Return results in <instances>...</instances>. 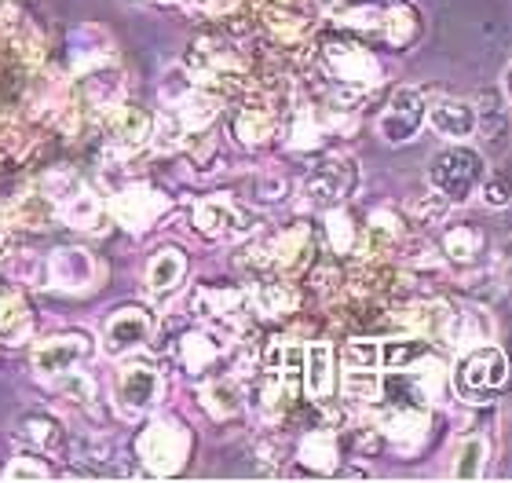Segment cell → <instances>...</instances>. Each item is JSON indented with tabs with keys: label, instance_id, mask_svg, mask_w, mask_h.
Segmentation results:
<instances>
[{
	"label": "cell",
	"instance_id": "6da1fadb",
	"mask_svg": "<svg viewBox=\"0 0 512 483\" xmlns=\"http://www.w3.org/2000/svg\"><path fill=\"white\" fill-rule=\"evenodd\" d=\"M483 176H487V158L465 143H450L428 158V187L443 194L450 205L476 198Z\"/></svg>",
	"mask_w": 512,
	"mask_h": 483
},
{
	"label": "cell",
	"instance_id": "7a4b0ae2",
	"mask_svg": "<svg viewBox=\"0 0 512 483\" xmlns=\"http://www.w3.org/2000/svg\"><path fill=\"white\" fill-rule=\"evenodd\" d=\"M322 70L333 77L337 99H363L381 85V63L359 41H326L322 44Z\"/></svg>",
	"mask_w": 512,
	"mask_h": 483
},
{
	"label": "cell",
	"instance_id": "3957f363",
	"mask_svg": "<svg viewBox=\"0 0 512 483\" xmlns=\"http://www.w3.org/2000/svg\"><path fill=\"white\" fill-rule=\"evenodd\" d=\"M509 385V355L498 344H476L461 352V363L454 370V388L469 403H491L502 388Z\"/></svg>",
	"mask_w": 512,
	"mask_h": 483
},
{
	"label": "cell",
	"instance_id": "277c9868",
	"mask_svg": "<svg viewBox=\"0 0 512 483\" xmlns=\"http://www.w3.org/2000/svg\"><path fill=\"white\" fill-rule=\"evenodd\" d=\"M136 451L154 476H172L187 465V454H191V432L183 429L180 421L161 418L143 429Z\"/></svg>",
	"mask_w": 512,
	"mask_h": 483
},
{
	"label": "cell",
	"instance_id": "5b68a950",
	"mask_svg": "<svg viewBox=\"0 0 512 483\" xmlns=\"http://www.w3.org/2000/svg\"><path fill=\"white\" fill-rule=\"evenodd\" d=\"M425 118H428L425 92L414 85H403V88H395L392 99H388V107L381 110L377 136H381L388 147H403V143L417 140V132L425 129Z\"/></svg>",
	"mask_w": 512,
	"mask_h": 483
},
{
	"label": "cell",
	"instance_id": "8992f818",
	"mask_svg": "<svg viewBox=\"0 0 512 483\" xmlns=\"http://www.w3.org/2000/svg\"><path fill=\"white\" fill-rule=\"evenodd\" d=\"M355 187H359V165H355V158H348V154H330V158L319 161V165L308 172L304 198H308V205L330 209V205H341L344 198H352Z\"/></svg>",
	"mask_w": 512,
	"mask_h": 483
},
{
	"label": "cell",
	"instance_id": "52a82bcc",
	"mask_svg": "<svg viewBox=\"0 0 512 483\" xmlns=\"http://www.w3.org/2000/svg\"><path fill=\"white\" fill-rule=\"evenodd\" d=\"M88 355H92V337H88V333H81V330L55 333V337H48V341H41L33 348V370L48 377L74 374Z\"/></svg>",
	"mask_w": 512,
	"mask_h": 483
},
{
	"label": "cell",
	"instance_id": "ba28073f",
	"mask_svg": "<svg viewBox=\"0 0 512 483\" xmlns=\"http://www.w3.org/2000/svg\"><path fill=\"white\" fill-rule=\"evenodd\" d=\"M194 231L220 242V238H238L246 235V231H253V220H249V213L242 205H235L224 194H213V198L194 205Z\"/></svg>",
	"mask_w": 512,
	"mask_h": 483
},
{
	"label": "cell",
	"instance_id": "9c48e42d",
	"mask_svg": "<svg viewBox=\"0 0 512 483\" xmlns=\"http://www.w3.org/2000/svg\"><path fill=\"white\" fill-rule=\"evenodd\" d=\"M161 381L158 366L154 363H128L118 374V403L125 414H143V410L158 407L161 399Z\"/></svg>",
	"mask_w": 512,
	"mask_h": 483
},
{
	"label": "cell",
	"instance_id": "30bf717a",
	"mask_svg": "<svg viewBox=\"0 0 512 483\" xmlns=\"http://www.w3.org/2000/svg\"><path fill=\"white\" fill-rule=\"evenodd\" d=\"M191 308L198 319L213 322V326H238V319L249 308V297L238 286H198Z\"/></svg>",
	"mask_w": 512,
	"mask_h": 483
},
{
	"label": "cell",
	"instance_id": "8fae6325",
	"mask_svg": "<svg viewBox=\"0 0 512 483\" xmlns=\"http://www.w3.org/2000/svg\"><path fill=\"white\" fill-rule=\"evenodd\" d=\"M154 333V315L143 312V308H121L107 319V330H103V348L110 355H125L139 344L150 341Z\"/></svg>",
	"mask_w": 512,
	"mask_h": 483
},
{
	"label": "cell",
	"instance_id": "7c38bea8",
	"mask_svg": "<svg viewBox=\"0 0 512 483\" xmlns=\"http://www.w3.org/2000/svg\"><path fill=\"white\" fill-rule=\"evenodd\" d=\"M476 107V132L483 136V143H487V151L491 154H502L505 147H509V103H505L502 88H487V92H480V99L472 103Z\"/></svg>",
	"mask_w": 512,
	"mask_h": 483
},
{
	"label": "cell",
	"instance_id": "4fadbf2b",
	"mask_svg": "<svg viewBox=\"0 0 512 483\" xmlns=\"http://www.w3.org/2000/svg\"><path fill=\"white\" fill-rule=\"evenodd\" d=\"M428 125L436 129V136L450 143H465L476 132V107H472L469 99H458V96H443L436 103H428Z\"/></svg>",
	"mask_w": 512,
	"mask_h": 483
},
{
	"label": "cell",
	"instance_id": "5bb4252c",
	"mask_svg": "<svg viewBox=\"0 0 512 483\" xmlns=\"http://www.w3.org/2000/svg\"><path fill=\"white\" fill-rule=\"evenodd\" d=\"M304 392H308L315 403H326L337 392V355H333V344L315 341L304 348Z\"/></svg>",
	"mask_w": 512,
	"mask_h": 483
},
{
	"label": "cell",
	"instance_id": "9a60e30c",
	"mask_svg": "<svg viewBox=\"0 0 512 483\" xmlns=\"http://www.w3.org/2000/svg\"><path fill=\"white\" fill-rule=\"evenodd\" d=\"M48 279L59 290L81 293L96 282V260L88 257L85 249H74V246L55 249L52 260H48Z\"/></svg>",
	"mask_w": 512,
	"mask_h": 483
},
{
	"label": "cell",
	"instance_id": "2e32d148",
	"mask_svg": "<svg viewBox=\"0 0 512 483\" xmlns=\"http://www.w3.org/2000/svg\"><path fill=\"white\" fill-rule=\"evenodd\" d=\"M154 136V118L139 107H110L107 114V143L118 151H139Z\"/></svg>",
	"mask_w": 512,
	"mask_h": 483
},
{
	"label": "cell",
	"instance_id": "e0dca14e",
	"mask_svg": "<svg viewBox=\"0 0 512 483\" xmlns=\"http://www.w3.org/2000/svg\"><path fill=\"white\" fill-rule=\"evenodd\" d=\"M165 209H169V198H165L161 191H154V187H143V183L128 187L118 202H114V213H118L121 224H128L132 231L150 227Z\"/></svg>",
	"mask_w": 512,
	"mask_h": 483
},
{
	"label": "cell",
	"instance_id": "ac0fdd59",
	"mask_svg": "<svg viewBox=\"0 0 512 483\" xmlns=\"http://www.w3.org/2000/svg\"><path fill=\"white\" fill-rule=\"evenodd\" d=\"M191 70L202 74L205 81H231L242 74V59L231 44L220 41H198L191 52Z\"/></svg>",
	"mask_w": 512,
	"mask_h": 483
},
{
	"label": "cell",
	"instance_id": "d6986e66",
	"mask_svg": "<svg viewBox=\"0 0 512 483\" xmlns=\"http://www.w3.org/2000/svg\"><path fill=\"white\" fill-rule=\"evenodd\" d=\"M224 337L216 330H191L180 337V363L187 374H205V370H213L220 363V355H224Z\"/></svg>",
	"mask_w": 512,
	"mask_h": 483
},
{
	"label": "cell",
	"instance_id": "ffe728a7",
	"mask_svg": "<svg viewBox=\"0 0 512 483\" xmlns=\"http://www.w3.org/2000/svg\"><path fill=\"white\" fill-rule=\"evenodd\" d=\"M454 312H458V308H450L447 301H421V304H414V308H406L403 319L417 337L447 344L450 326H454Z\"/></svg>",
	"mask_w": 512,
	"mask_h": 483
},
{
	"label": "cell",
	"instance_id": "44dd1931",
	"mask_svg": "<svg viewBox=\"0 0 512 483\" xmlns=\"http://www.w3.org/2000/svg\"><path fill=\"white\" fill-rule=\"evenodd\" d=\"M381 432L392 443L414 447V443H421L428 436V414L421 407H414V403H395L381 418Z\"/></svg>",
	"mask_w": 512,
	"mask_h": 483
},
{
	"label": "cell",
	"instance_id": "7402d4cb",
	"mask_svg": "<svg viewBox=\"0 0 512 483\" xmlns=\"http://www.w3.org/2000/svg\"><path fill=\"white\" fill-rule=\"evenodd\" d=\"M183 279H187V257H183V249L176 246H165L158 249L147 264V290L154 297H165V293L180 290Z\"/></svg>",
	"mask_w": 512,
	"mask_h": 483
},
{
	"label": "cell",
	"instance_id": "603a6c76",
	"mask_svg": "<svg viewBox=\"0 0 512 483\" xmlns=\"http://www.w3.org/2000/svg\"><path fill=\"white\" fill-rule=\"evenodd\" d=\"M300 465H308L311 473H333L337 469V458H341V443L330 429H311L304 432V440L297 447Z\"/></svg>",
	"mask_w": 512,
	"mask_h": 483
},
{
	"label": "cell",
	"instance_id": "cb8c5ba5",
	"mask_svg": "<svg viewBox=\"0 0 512 483\" xmlns=\"http://www.w3.org/2000/svg\"><path fill=\"white\" fill-rule=\"evenodd\" d=\"M377 37L388 41L392 48H406L421 37V15L410 4H392V8L381 11V22H377Z\"/></svg>",
	"mask_w": 512,
	"mask_h": 483
},
{
	"label": "cell",
	"instance_id": "d4e9b609",
	"mask_svg": "<svg viewBox=\"0 0 512 483\" xmlns=\"http://www.w3.org/2000/svg\"><path fill=\"white\" fill-rule=\"evenodd\" d=\"M399 238H403V224H399V216L392 209H377L370 216V224L363 227V235H359V249H363V257H381L388 249L399 246Z\"/></svg>",
	"mask_w": 512,
	"mask_h": 483
},
{
	"label": "cell",
	"instance_id": "484cf974",
	"mask_svg": "<svg viewBox=\"0 0 512 483\" xmlns=\"http://www.w3.org/2000/svg\"><path fill=\"white\" fill-rule=\"evenodd\" d=\"M494 341V319L483 308H465V312H454V326H450L447 344H454L458 352H469L476 344Z\"/></svg>",
	"mask_w": 512,
	"mask_h": 483
},
{
	"label": "cell",
	"instance_id": "4316f807",
	"mask_svg": "<svg viewBox=\"0 0 512 483\" xmlns=\"http://www.w3.org/2000/svg\"><path fill=\"white\" fill-rule=\"evenodd\" d=\"M202 410L216 421H231L242 410V388L235 377H213L202 385Z\"/></svg>",
	"mask_w": 512,
	"mask_h": 483
},
{
	"label": "cell",
	"instance_id": "83f0119b",
	"mask_svg": "<svg viewBox=\"0 0 512 483\" xmlns=\"http://www.w3.org/2000/svg\"><path fill=\"white\" fill-rule=\"evenodd\" d=\"M235 140L246 143V147H260V143H267L271 136H275L278 121H275V110L264 107V103H249V107H242L235 114Z\"/></svg>",
	"mask_w": 512,
	"mask_h": 483
},
{
	"label": "cell",
	"instance_id": "f1b7e54d",
	"mask_svg": "<svg viewBox=\"0 0 512 483\" xmlns=\"http://www.w3.org/2000/svg\"><path fill=\"white\" fill-rule=\"evenodd\" d=\"M483 249H487V238H483L480 227L454 224L447 235H443V257H447L450 264H458V268H472V264L483 257Z\"/></svg>",
	"mask_w": 512,
	"mask_h": 483
},
{
	"label": "cell",
	"instance_id": "f546056e",
	"mask_svg": "<svg viewBox=\"0 0 512 483\" xmlns=\"http://www.w3.org/2000/svg\"><path fill=\"white\" fill-rule=\"evenodd\" d=\"M253 304H256V312L264 315V319H286V315L297 312L300 293L282 279H264L253 290Z\"/></svg>",
	"mask_w": 512,
	"mask_h": 483
},
{
	"label": "cell",
	"instance_id": "4dcf8cb0",
	"mask_svg": "<svg viewBox=\"0 0 512 483\" xmlns=\"http://www.w3.org/2000/svg\"><path fill=\"white\" fill-rule=\"evenodd\" d=\"M30 326H33L30 304L22 301L19 293H0V341L22 344L30 337Z\"/></svg>",
	"mask_w": 512,
	"mask_h": 483
},
{
	"label": "cell",
	"instance_id": "1f68e13d",
	"mask_svg": "<svg viewBox=\"0 0 512 483\" xmlns=\"http://www.w3.org/2000/svg\"><path fill=\"white\" fill-rule=\"evenodd\" d=\"M425 355H432V341H425V337H403V341L381 344V366L384 370H395V374L417 366Z\"/></svg>",
	"mask_w": 512,
	"mask_h": 483
},
{
	"label": "cell",
	"instance_id": "d6a6232c",
	"mask_svg": "<svg viewBox=\"0 0 512 483\" xmlns=\"http://www.w3.org/2000/svg\"><path fill=\"white\" fill-rule=\"evenodd\" d=\"M326 238H330L333 253H341V257L359 246V224H355L344 205H330L326 209Z\"/></svg>",
	"mask_w": 512,
	"mask_h": 483
},
{
	"label": "cell",
	"instance_id": "836d02e7",
	"mask_svg": "<svg viewBox=\"0 0 512 483\" xmlns=\"http://www.w3.org/2000/svg\"><path fill=\"white\" fill-rule=\"evenodd\" d=\"M483 465H487V440L483 436H465L454 451V469L450 476L454 480H480Z\"/></svg>",
	"mask_w": 512,
	"mask_h": 483
},
{
	"label": "cell",
	"instance_id": "e575fe53",
	"mask_svg": "<svg viewBox=\"0 0 512 483\" xmlns=\"http://www.w3.org/2000/svg\"><path fill=\"white\" fill-rule=\"evenodd\" d=\"M326 132H330V121H322L319 110L300 107L297 121H293V129H289V143H293L297 151H311V147H319V143L326 140Z\"/></svg>",
	"mask_w": 512,
	"mask_h": 483
},
{
	"label": "cell",
	"instance_id": "d590c367",
	"mask_svg": "<svg viewBox=\"0 0 512 483\" xmlns=\"http://www.w3.org/2000/svg\"><path fill=\"white\" fill-rule=\"evenodd\" d=\"M341 388L352 403H377L384 396V377L377 370H352V366H344Z\"/></svg>",
	"mask_w": 512,
	"mask_h": 483
},
{
	"label": "cell",
	"instance_id": "8d00e7d4",
	"mask_svg": "<svg viewBox=\"0 0 512 483\" xmlns=\"http://www.w3.org/2000/svg\"><path fill=\"white\" fill-rule=\"evenodd\" d=\"M22 432H26V440L33 447H41V451H55L59 443H63V425L52 418V414H30V418L22 421Z\"/></svg>",
	"mask_w": 512,
	"mask_h": 483
},
{
	"label": "cell",
	"instance_id": "74e56055",
	"mask_svg": "<svg viewBox=\"0 0 512 483\" xmlns=\"http://www.w3.org/2000/svg\"><path fill=\"white\" fill-rule=\"evenodd\" d=\"M99 213H103V209H99L96 194L81 191V187H74V194L63 202V216L70 227H92L99 220Z\"/></svg>",
	"mask_w": 512,
	"mask_h": 483
},
{
	"label": "cell",
	"instance_id": "f35d334b",
	"mask_svg": "<svg viewBox=\"0 0 512 483\" xmlns=\"http://www.w3.org/2000/svg\"><path fill=\"white\" fill-rule=\"evenodd\" d=\"M344 366H352V370H381V341H348L344 344Z\"/></svg>",
	"mask_w": 512,
	"mask_h": 483
},
{
	"label": "cell",
	"instance_id": "ab89813d",
	"mask_svg": "<svg viewBox=\"0 0 512 483\" xmlns=\"http://www.w3.org/2000/svg\"><path fill=\"white\" fill-rule=\"evenodd\" d=\"M410 213L417 216V224H443L447 213H450V202L439 191H428L410 205Z\"/></svg>",
	"mask_w": 512,
	"mask_h": 483
},
{
	"label": "cell",
	"instance_id": "60d3db41",
	"mask_svg": "<svg viewBox=\"0 0 512 483\" xmlns=\"http://www.w3.org/2000/svg\"><path fill=\"white\" fill-rule=\"evenodd\" d=\"M483 198V205H491V209H505V205L512 202V180L505 176V172H491V176H483L480 191H476Z\"/></svg>",
	"mask_w": 512,
	"mask_h": 483
},
{
	"label": "cell",
	"instance_id": "b9f144b4",
	"mask_svg": "<svg viewBox=\"0 0 512 483\" xmlns=\"http://www.w3.org/2000/svg\"><path fill=\"white\" fill-rule=\"evenodd\" d=\"M48 476H52V469L41 465L37 458H26V454L4 469V480H48Z\"/></svg>",
	"mask_w": 512,
	"mask_h": 483
},
{
	"label": "cell",
	"instance_id": "7bdbcfd3",
	"mask_svg": "<svg viewBox=\"0 0 512 483\" xmlns=\"http://www.w3.org/2000/svg\"><path fill=\"white\" fill-rule=\"evenodd\" d=\"M183 4H191V8L202 11V15H213V19H220V15H231L242 0H183Z\"/></svg>",
	"mask_w": 512,
	"mask_h": 483
},
{
	"label": "cell",
	"instance_id": "ee69618b",
	"mask_svg": "<svg viewBox=\"0 0 512 483\" xmlns=\"http://www.w3.org/2000/svg\"><path fill=\"white\" fill-rule=\"evenodd\" d=\"M282 194H286V180L282 176H260L256 180V198L260 202H278Z\"/></svg>",
	"mask_w": 512,
	"mask_h": 483
},
{
	"label": "cell",
	"instance_id": "f6af8a7d",
	"mask_svg": "<svg viewBox=\"0 0 512 483\" xmlns=\"http://www.w3.org/2000/svg\"><path fill=\"white\" fill-rule=\"evenodd\" d=\"M502 96H505V103L512 107V59L502 66Z\"/></svg>",
	"mask_w": 512,
	"mask_h": 483
},
{
	"label": "cell",
	"instance_id": "bcb514c9",
	"mask_svg": "<svg viewBox=\"0 0 512 483\" xmlns=\"http://www.w3.org/2000/svg\"><path fill=\"white\" fill-rule=\"evenodd\" d=\"M161 4H169V0H161Z\"/></svg>",
	"mask_w": 512,
	"mask_h": 483
}]
</instances>
